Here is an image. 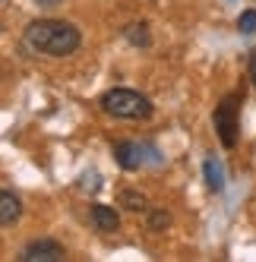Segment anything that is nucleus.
<instances>
[{"label":"nucleus","instance_id":"f257e3e1","mask_svg":"<svg viewBox=\"0 0 256 262\" xmlns=\"http://www.w3.org/2000/svg\"><path fill=\"white\" fill-rule=\"evenodd\" d=\"M26 41L29 48H35L38 54H48V57H67L79 48V29H73L70 23L60 19H38L26 29Z\"/></svg>","mask_w":256,"mask_h":262},{"label":"nucleus","instance_id":"f03ea898","mask_svg":"<svg viewBox=\"0 0 256 262\" xmlns=\"http://www.w3.org/2000/svg\"><path fill=\"white\" fill-rule=\"evenodd\" d=\"M101 111L120 120H145L152 117V101L133 89H111L101 95Z\"/></svg>","mask_w":256,"mask_h":262},{"label":"nucleus","instance_id":"7ed1b4c3","mask_svg":"<svg viewBox=\"0 0 256 262\" xmlns=\"http://www.w3.org/2000/svg\"><path fill=\"white\" fill-rule=\"evenodd\" d=\"M215 133L222 139L225 148H234L237 145V136H241V95H225L222 104L215 107Z\"/></svg>","mask_w":256,"mask_h":262},{"label":"nucleus","instance_id":"20e7f679","mask_svg":"<svg viewBox=\"0 0 256 262\" xmlns=\"http://www.w3.org/2000/svg\"><path fill=\"white\" fill-rule=\"evenodd\" d=\"M63 259H67V250L57 240H48V237L32 240L29 247L19 253V262H63Z\"/></svg>","mask_w":256,"mask_h":262},{"label":"nucleus","instance_id":"39448f33","mask_svg":"<svg viewBox=\"0 0 256 262\" xmlns=\"http://www.w3.org/2000/svg\"><path fill=\"white\" fill-rule=\"evenodd\" d=\"M114 158L123 171H139L142 167V145L136 142H117L114 145Z\"/></svg>","mask_w":256,"mask_h":262},{"label":"nucleus","instance_id":"423d86ee","mask_svg":"<svg viewBox=\"0 0 256 262\" xmlns=\"http://www.w3.org/2000/svg\"><path fill=\"white\" fill-rule=\"evenodd\" d=\"M92 224L101 234H114L120 228V215L111 209V205H92Z\"/></svg>","mask_w":256,"mask_h":262},{"label":"nucleus","instance_id":"0eeeda50","mask_svg":"<svg viewBox=\"0 0 256 262\" xmlns=\"http://www.w3.org/2000/svg\"><path fill=\"white\" fill-rule=\"evenodd\" d=\"M19 215H23V202H19V196L10 193V190H0V228H4V224L19 221Z\"/></svg>","mask_w":256,"mask_h":262},{"label":"nucleus","instance_id":"6e6552de","mask_svg":"<svg viewBox=\"0 0 256 262\" xmlns=\"http://www.w3.org/2000/svg\"><path fill=\"white\" fill-rule=\"evenodd\" d=\"M123 38L130 45H136V48H149L152 45V35H149V26L145 23H130L123 29Z\"/></svg>","mask_w":256,"mask_h":262},{"label":"nucleus","instance_id":"1a4fd4ad","mask_svg":"<svg viewBox=\"0 0 256 262\" xmlns=\"http://www.w3.org/2000/svg\"><path fill=\"white\" fill-rule=\"evenodd\" d=\"M206 180H209V190H212V193H222V190H225L222 167H218V161H215V158H206Z\"/></svg>","mask_w":256,"mask_h":262},{"label":"nucleus","instance_id":"9d476101","mask_svg":"<svg viewBox=\"0 0 256 262\" xmlns=\"http://www.w3.org/2000/svg\"><path fill=\"white\" fill-rule=\"evenodd\" d=\"M120 205H126L130 212H145V196L136 190H123L120 193Z\"/></svg>","mask_w":256,"mask_h":262},{"label":"nucleus","instance_id":"9b49d317","mask_svg":"<svg viewBox=\"0 0 256 262\" xmlns=\"http://www.w3.org/2000/svg\"><path fill=\"white\" fill-rule=\"evenodd\" d=\"M237 29H241L244 35H253L256 32V10H244L241 19H237Z\"/></svg>","mask_w":256,"mask_h":262},{"label":"nucleus","instance_id":"f8f14e48","mask_svg":"<svg viewBox=\"0 0 256 262\" xmlns=\"http://www.w3.org/2000/svg\"><path fill=\"white\" fill-rule=\"evenodd\" d=\"M168 221H171L168 212H164V209H155V212L149 215V228H152V231H161V228H168Z\"/></svg>","mask_w":256,"mask_h":262},{"label":"nucleus","instance_id":"ddd939ff","mask_svg":"<svg viewBox=\"0 0 256 262\" xmlns=\"http://www.w3.org/2000/svg\"><path fill=\"white\" fill-rule=\"evenodd\" d=\"M247 73H250V79H253V85H256V48L250 51V57H247Z\"/></svg>","mask_w":256,"mask_h":262},{"label":"nucleus","instance_id":"4468645a","mask_svg":"<svg viewBox=\"0 0 256 262\" xmlns=\"http://www.w3.org/2000/svg\"><path fill=\"white\" fill-rule=\"evenodd\" d=\"M38 7H57V4H63V0H35Z\"/></svg>","mask_w":256,"mask_h":262}]
</instances>
